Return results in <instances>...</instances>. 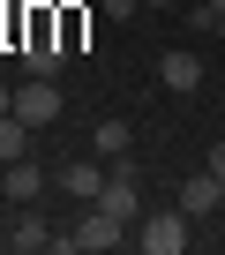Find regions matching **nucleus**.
I'll use <instances>...</instances> for the list:
<instances>
[{
  "label": "nucleus",
  "instance_id": "nucleus-12",
  "mask_svg": "<svg viewBox=\"0 0 225 255\" xmlns=\"http://www.w3.org/2000/svg\"><path fill=\"white\" fill-rule=\"evenodd\" d=\"M98 8H105V15H112V23H128V15H135V8H143V0H98Z\"/></svg>",
  "mask_w": 225,
  "mask_h": 255
},
{
  "label": "nucleus",
  "instance_id": "nucleus-16",
  "mask_svg": "<svg viewBox=\"0 0 225 255\" xmlns=\"http://www.w3.org/2000/svg\"><path fill=\"white\" fill-rule=\"evenodd\" d=\"M210 15H225V0H210Z\"/></svg>",
  "mask_w": 225,
  "mask_h": 255
},
{
  "label": "nucleus",
  "instance_id": "nucleus-6",
  "mask_svg": "<svg viewBox=\"0 0 225 255\" xmlns=\"http://www.w3.org/2000/svg\"><path fill=\"white\" fill-rule=\"evenodd\" d=\"M180 210H188V218H218V210H225V173H210V165L188 173V180H180Z\"/></svg>",
  "mask_w": 225,
  "mask_h": 255
},
{
  "label": "nucleus",
  "instance_id": "nucleus-7",
  "mask_svg": "<svg viewBox=\"0 0 225 255\" xmlns=\"http://www.w3.org/2000/svg\"><path fill=\"white\" fill-rule=\"evenodd\" d=\"M8 248H15V255H38V248H53V225L38 218V203H15V218H8Z\"/></svg>",
  "mask_w": 225,
  "mask_h": 255
},
{
  "label": "nucleus",
  "instance_id": "nucleus-2",
  "mask_svg": "<svg viewBox=\"0 0 225 255\" xmlns=\"http://www.w3.org/2000/svg\"><path fill=\"white\" fill-rule=\"evenodd\" d=\"M188 240H195V218H188L180 203H173V210H150V218H135V248H143V255H180Z\"/></svg>",
  "mask_w": 225,
  "mask_h": 255
},
{
  "label": "nucleus",
  "instance_id": "nucleus-5",
  "mask_svg": "<svg viewBox=\"0 0 225 255\" xmlns=\"http://www.w3.org/2000/svg\"><path fill=\"white\" fill-rule=\"evenodd\" d=\"M105 180H112V165H105V158H98V150H90V158H75V165H60V173H53V188H68V195H75V203H98V195H105Z\"/></svg>",
  "mask_w": 225,
  "mask_h": 255
},
{
  "label": "nucleus",
  "instance_id": "nucleus-15",
  "mask_svg": "<svg viewBox=\"0 0 225 255\" xmlns=\"http://www.w3.org/2000/svg\"><path fill=\"white\" fill-rule=\"evenodd\" d=\"M150 8H180V0H150Z\"/></svg>",
  "mask_w": 225,
  "mask_h": 255
},
{
  "label": "nucleus",
  "instance_id": "nucleus-8",
  "mask_svg": "<svg viewBox=\"0 0 225 255\" xmlns=\"http://www.w3.org/2000/svg\"><path fill=\"white\" fill-rule=\"evenodd\" d=\"M158 83H165V90H180V98H188V90H203V53H158Z\"/></svg>",
  "mask_w": 225,
  "mask_h": 255
},
{
  "label": "nucleus",
  "instance_id": "nucleus-14",
  "mask_svg": "<svg viewBox=\"0 0 225 255\" xmlns=\"http://www.w3.org/2000/svg\"><path fill=\"white\" fill-rule=\"evenodd\" d=\"M0 113H15V90H8V83H0Z\"/></svg>",
  "mask_w": 225,
  "mask_h": 255
},
{
  "label": "nucleus",
  "instance_id": "nucleus-13",
  "mask_svg": "<svg viewBox=\"0 0 225 255\" xmlns=\"http://www.w3.org/2000/svg\"><path fill=\"white\" fill-rule=\"evenodd\" d=\"M210 173H225V143H210Z\"/></svg>",
  "mask_w": 225,
  "mask_h": 255
},
{
  "label": "nucleus",
  "instance_id": "nucleus-4",
  "mask_svg": "<svg viewBox=\"0 0 225 255\" xmlns=\"http://www.w3.org/2000/svg\"><path fill=\"white\" fill-rule=\"evenodd\" d=\"M112 218H143V173H135V158H112V180H105V195H98Z\"/></svg>",
  "mask_w": 225,
  "mask_h": 255
},
{
  "label": "nucleus",
  "instance_id": "nucleus-3",
  "mask_svg": "<svg viewBox=\"0 0 225 255\" xmlns=\"http://www.w3.org/2000/svg\"><path fill=\"white\" fill-rule=\"evenodd\" d=\"M15 113H23L30 128H53V120L68 113V98H60V75H23V90H15Z\"/></svg>",
  "mask_w": 225,
  "mask_h": 255
},
{
  "label": "nucleus",
  "instance_id": "nucleus-1",
  "mask_svg": "<svg viewBox=\"0 0 225 255\" xmlns=\"http://www.w3.org/2000/svg\"><path fill=\"white\" fill-rule=\"evenodd\" d=\"M120 240H135V225H128V218H112L105 203H83V218H75L68 233H53L60 255H105V248H120Z\"/></svg>",
  "mask_w": 225,
  "mask_h": 255
},
{
  "label": "nucleus",
  "instance_id": "nucleus-10",
  "mask_svg": "<svg viewBox=\"0 0 225 255\" xmlns=\"http://www.w3.org/2000/svg\"><path fill=\"white\" fill-rule=\"evenodd\" d=\"M30 135H38V128H30L23 113H0V165H15V158H30Z\"/></svg>",
  "mask_w": 225,
  "mask_h": 255
},
{
  "label": "nucleus",
  "instance_id": "nucleus-9",
  "mask_svg": "<svg viewBox=\"0 0 225 255\" xmlns=\"http://www.w3.org/2000/svg\"><path fill=\"white\" fill-rule=\"evenodd\" d=\"M0 173H8V203H38V195L53 188V173H45V165H30V158H15V165H0Z\"/></svg>",
  "mask_w": 225,
  "mask_h": 255
},
{
  "label": "nucleus",
  "instance_id": "nucleus-11",
  "mask_svg": "<svg viewBox=\"0 0 225 255\" xmlns=\"http://www.w3.org/2000/svg\"><path fill=\"white\" fill-rule=\"evenodd\" d=\"M128 143H135V128H128V120H98V128H90V150H98L105 165H112V158H128Z\"/></svg>",
  "mask_w": 225,
  "mask_h": 255
},
{
  "label": "nucleus",
  "instance_id": "nucleus-17",
  "mask_svg": "<svg viewBox=\"0 0 225 255\" xmlns=\"http://www.w3.org/2000/svg\"><path fill=\"white\" fill-rule=\"evenodd\" d=\"M218 38H225V15H218Z\"/></svg>",
  "mask_w": 225,
  "mask_h": 255
}]
</instances>
